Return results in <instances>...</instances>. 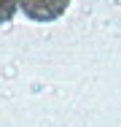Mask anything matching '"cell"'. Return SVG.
Wrapping results in <instances>:
<instances>
[{"label": "cell", "mask_w": 121, "mask_h": 127, "mask_svg": "<svg viewBox=\"0 0 121 127\" xmlns=\"http://www.w3.org/2000/svg\"><path fill=\"white\" fill-rule=\"evenodd\" d=\"M16 11H19V0H0V25L11 22Z\"/></svg>", "instance_id": "7a4b0ae2"}, {"label": "cell", "mask_w": 121, "mask_h": 127, "mask_svg": "<svg viewBox=\"0 0 121 127\" xmlns=\"http://www.w3.org/2000/svg\"><path fill=\"white\" fill-rule=\"evenodd\" d=\"M67 8H70V0H19V11L30 22H38V25L57 22L59 16H65Z\"/></svg>", "instance_id": "6da1fadb"}]
</instances>
